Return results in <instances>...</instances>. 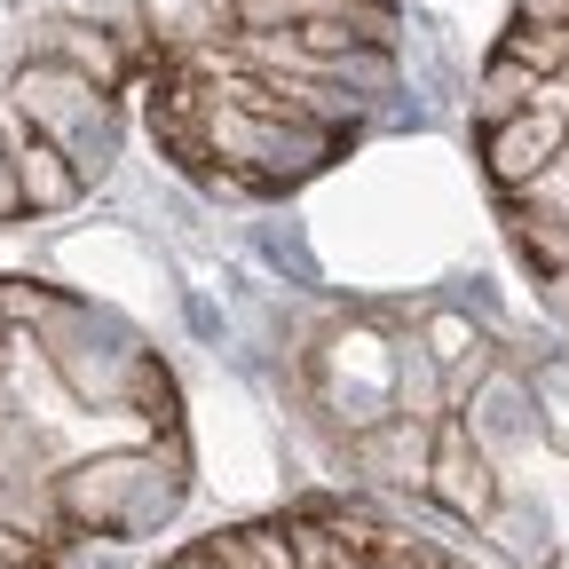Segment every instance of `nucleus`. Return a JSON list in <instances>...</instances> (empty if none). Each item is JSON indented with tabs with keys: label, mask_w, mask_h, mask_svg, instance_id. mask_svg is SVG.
Listing matches in <instances>:
<instances>
[{
	"label": "nucleus",
	"mask_w": 569,
	"mask_h": 569,
	"mask_svg": "<svg viewBox=\"0 0 569 569\" xmlns=\"http://www.w3.org/2000/svg\"><path fill=\"white\" fill-rule=\"evenodd\" d=\"M459 419H467V436H475L490 459L522 451V443H530V427H538V419H530V380H522V372H490Z\"/></svg>",
	"instance_id": "obj_4"
},
{
	"label": "nucleus",
	"mask_w": 569,
	"mask_h": 569,
	"mask_svg": "<svg viewBox=\"0 0 569 569\" xmlns=\"http://www.w3.org/2000/svg\"><path fill=\"white\" fill-rule=\"evenodd\" d=\"M538 301H546V309L569 325V269H546V277H538Z\"/></svg>",
	"instance_id": "obj_14"
},
{
	"label": "nucleus",
	"mask_w": 569,
	"mask_h": 569,
	"mask_svg": "<svg viewBox=\"0 0 569 569\" xmlns=\"http://www.w3.org/2000/svg\"><path fill=\"white\" fill-rule=\"evenodd\" d=\"M230 538H238L246 569H301V553H293V530H284V522H246V530H230Z\"/></svg>",
	"instance_id": "obj_12"
},
{
	"label": "nucleus",
	"mask_w": 569,
	"mask_h": 569,
	"mask_svg": "<svg viewBox=\"0 0 569 569\" xmlns=\"http://www.w3.org/2000/svg\"><path fill=\"white\" fill-rule=\"evenodd\" d=\"M301 9L309 0H230V17L246 32H284V24H301Z\"/></svg>",
	"instance_id": "obj_13"
},
{
	"label": "nucleus",
	"mask_w": 569,
	"mask_h": 569,
	"mask_svg": "<svg viewBox=\"0 0 569 569\" xmlns=\"http://www.w3.org/2000/svg\"><path fill=\"white\" fill-rule=\"evenodd\" d=\"M388 396H396V411H411V419H443V365H436L419 340H403V348L388 356Z\"/></svg>",
	"instance_id": "obj_9"
},
{
	"label": "nucleus",
	"mask_w": 569,
	"mask_h": 569,
	"mask_svg": "<svg viewBox=\"0 0 569 569\" xmlns=\"http://www.w3.org/2000/svg\"><path fill=\"white\" fill-rule=\"evenodd\" d=\"M530 419L546 427V443L569 451V356H546L538 380H530Z\"/></svg>",
	"instance_id": "obj_11"
},
{
	"label": "nucleus",
	"mask_w": 569,
	"mask_h": 569,
	"mask_svg": "<svg viewBox=\"0 0 569 569\" xmlns=\"http://www.w3.org/2000/svg\"><path fill=\"white\" fill-rule=\"evenodd\" d=\"M561 151H569V96L561 88H546L515 119L482 127V174H490V190H530Z\"/></svg>",
	"instance_id": "obj_2"
},
{
	"label": "nucleus",
	"mask_w": 569,
	"mask_h": 569,
	"mask_svg": "<svg viewBox=\"0 0 569 569\" xmlns=\"http://www.w3.org/2000/svg\"><path fill=\"white\" fill-rule=\"evenodd\" d=\"M538 569H569V553H546V561H538Z\"/></svg>",
	"instance_id": "obj_15"
},
{
	"label": "nucleus",
	"mask_w": 569,
	"mask_h": 569,
	"mask_svg": "<svg viewBox=\"0 0 569 569\" xmlns=\"http://www.w3.org/2000/svg\"><path fill=\"white\" fill-rule=\"evenodd\" d=\"M498 546H507L522 569H538L546 553H553V522H546V507H507V498H498V507H490V522H482Z\"/></svg>",
	"instance_id": "obj_10"
},
{
	"label": "nucleus",
	"mask_w": 569,
	"mask_h": 569,
	"mask_svg": "<svg viewBox=\"0 0 569 569\" xmlns=\"http://www.w3.org/2000/svg\"><path fill=\"white\" fill-rule=\"evenodd\" d=\"M546 88H553V80H538L530 63H515V56H498V48H490L482 80H475V134H482V127H498V119H515V111H530Z\"/></svg>",
	"instance_id": "obj_8"
},
{
	"label": "nucleus",
	"mask_w": 569,
	"mask_h": 569,
	"mask_svg": "<svg viewBox=\"0 0 569 569\" xmlns=\"http://www.w3.org/2000/svg\"><path fill=\"white\" fill-rule=\"evenodd\" d=\"M419 490L436 498L451 522H467V530L490 522V507H498V459L467 436V419H459V411L436 419V443H427V475H419Z\"/></svg>",
	"instance_id": "obj_3"
},
{
	"label": "nucleus",
	"mask_w": 569,
	"mask_h": 569,
	"mask_svg": "<svg viewBox=\"0 0 569 569\" xmlns=\"http://www.w3.org/2000/svg\"><path fill=\"white\" fill-rule=\"evenodd\" d=\"M498 213H507V238H515V253L546 277V269H569V213H553V206H538L530 190H498Z\"/></svg>",
	"instance_id": "obj_5"
},
{
	"label": "nucleus",
	"mask_w": 569,
	"mask_h": 569,
	"mask_svg": "<svg viewBox=\"0 0 569 569\" xmlns=\"http://www.w3.org/2000/svg\"><path fill=\"white\" fill-rule=\"evenodd\" d=\"M365 569H403V561H365Z\"/></svg>",
	"instance_id": "obj_16"
},
{
	"label": "nucleus",
	"mask_w": 569,
	"mask_h": 569,
	"mask_svg": "<svg viewBox=\"0 0 569 569\" xmlns=\"http://www.w3.org/2000/svg\"><path fill=\"white\" fill-rule=\"evenodd\" d=\"M17 182H24V213H63V206L88 198V182L71 174V159L56 151V142H40V134L17 142Z\"/></svg>",
	"instance_id": "obj_7"
},
{
	"label": "nucleus",
	"mask_w": 569,
	"mask_h": 569,
	"mask_svg": "<svg viewBox=\"0 0 569 569\" xmlns=\"http://www.w3.org/2000/svg\"><path fill=\"white\" fill-rule=\"evenodd\" d=\"M427 419H411V411H388L380 427H365V436H356V459H365L380 482H419L427 475Z\"/></svg>",
	"instance_id": "obj_6"
},
{
	"label": "nucleus",
	"mask_w": 569,
	"mask_h": 569,
	"mask_svg": "<svg viewBox=\"0 0 569 569\" xmlns=\"http://www.w3.org/2000/svg\"><path fill=\"white\" fill-rule=\"evenodd\" d=\"M190 498V436L167 427V436H142L119 451H88L56 467V515L71 538H159Z\"/></svg>",
	"instance_id": "obj_1"
}]
</instances>
